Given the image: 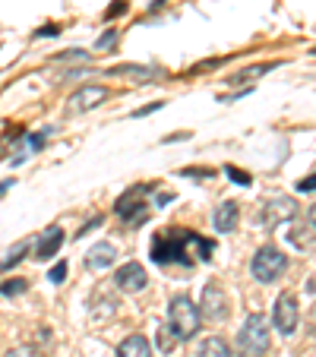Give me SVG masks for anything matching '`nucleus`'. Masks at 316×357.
I'll return each mask as SVG.
<instances>
[{
  "label": "nucleus",
  "mask_w": 316,
  "mask_h": 357,
  "mask_svg": "<svg viewBox=\"0 0 316 357\" xmlns=\"http://www.w3.org/2000/svg\"><path fill=\"white\" fill-rule=\"evenodd\" d=\"M174 342H181V338H177V335H174V332H171V329H168V326H162V332H158V348H162V351H165V354H168V351H171V348H174Z\"/></svg>",
  "instance_id": "20"
},
{
  "label": "nucleus",
  "mask_w": 316,
  "mask_h": 357,
  "mask_svg": "<svg viewBox=\"0 0 316 357\" xmlns=\"http://www.w3.org/2000/svg\"><path fill=\"white\" fill-rule=\"evenodd\" d=\"M225 171L231 174V181H234V183H243V187H250V174H247V171H237V168H231V165Z\"/></svg>",
  "instance_id": "23"
},
{
  "label": "nucleus",
  "mask_w": 316,
  "mask_h": 357,
  "mask_svg": "<svg viewBox=\"0 0 316 357\" xmlns=\"http://www.w3.org/2000/svg\"><path fill=\"white\" fill-rule=\"evenodd\" d=\"M29 247H32V241H20L13 250H10V257L3 259V263H0V269H3V272H7V269H13V266L20 263V259H22V253H26Z\"/></svg>",
  "instance_id": "17"
},
{
  "label": "nucleus",
  "mask_w": 316,
  "mask_h": 357,
  "mask_svg": "<svg viewBox=\"0 0 316 357\" xmlns=\"http://www.w3.org/2000/svg\"><path fill=\"white\" fill-rule=\"evenodd\" d=\"M250 269H253V278L262 284H272L282 278V272L288 269V257H285L278 247H259L256 250L253 263H250Z\"/></svg>",
  "instance_id": "4"
},
{
  "label": "nucleus",
  "mask_w": 316,
  "mask_h": 357,
  "mask_svg": "<svg viewBox=\"0 0 316 357\" xmlns=\"http://www.w3.org/2000/svg\"><path fill=\"white\" fill-rule=\"evenodd\" d=\"M200 313H202V319H209V323H222V319H228V294H225L222 284L212 282V284L202 288Z\"/></svg>",
  "instance_id": "7"
},
{
  "label": "nucleus",
  "mask_w": 316,
  "mask_h": 357,
  "mask_svg": "<svg viewBox=\"0 0 316 357\" xmlns=\"http://www.w3.org/2000/svg\"><path fill=\"white\" fill-rule=\"evenodd\" d=\"M10 187H13V177H10V181H3V183H0V196L7 193V190H10Z\"/></svg>",
  "instance_id": "28"
},
{
  "label": "nucleus",
  "mask_w": 316,
  "mask_h": 357,
  "mask_svg": "<svg viewBox=\"0 0 316 357\" xmlns=\"http://www.w3.org/2000/svg\"><path fill=\"white\" fill-rule=\"evenodd\" d=\"M108 95H111L108 86H82L80 92H73V98H70V111H73V114H80V111L98 108Z\"/></svg>",
  "instance_id": "9"
},
{
  "label": "nucleus",
  "mask_w": 316,
  "mask_h": 357,
  "mask_svg": "<svg viewBox=\"0 0 316 357\" xmlns=\"http://www.w3.org/2000/svg\"><path fill=\"white\" fill-rule=\"evenodd\" d=\"M3 357H41V351L35 344H20V348H10Z\"/></svg>",
  "instance_id": "21"
},
{
  "label": "nucleus",
  "mask_w": 316,
  "mask_h": 357,
  "mask_svg": "<svg viewBox=\"0 0 316 357\" xmlns=\"http://www.w3.org/2000/svg\"><path fill=\"white\" fill-rule=\"evenodd\" d=\"M114 38H117V32H114V29H111V32H105V35H101V38H98V47H108Z\"/></svg>",
  "instance_id": "26"
},
{
  "label": "nucleus",
  "mask_w": 316,
  "mask_h": 357,
  "mask_svg": "<svg viewBox=\"0 0 316 357\" xmlns=\"http://www.w3.org/2000/svg\"><path fill=\"white\" fill-rule=\"evenodd\" d=\"M310 222H313V228H316V202H313V209H310Z\"/></svg>",
  "instance_id": "29"
},
{
  "label": "nucleus",
  "mask_w": 316,
  "mask_h": 357,
  "mask_svg": "<svg viewBox=\"0 0 316 357\" xmlns=\"http://www.w3.org/2000/svg\"><path fill=\"white\" fill-rule=\"evenodd\" d=\"M123 10H127V3H114V7H111V10H108V16H121V13H123Z\"/></svg>",
  "instance_id": "27"
},
{
  "label": "nucleus",
  "mask_w": 316,
  "mask_h": 357,
  "mask_svg": "<svg viewBox=\"0 0 316 357\" xmlns=\"http://www.w3.org/2000/svg\"><path fill=\"white\" fill-rule=\"evenodd\" d=\"M117 357H152V344H149L146 335H127L121 344H117Z\"/></svg>",
  "instance_id": "12"
},
{
  "label": "nucleus",
  "mask_w": 316,
  "mask_h": 357,
  "mask_svg": "<svg viewBox=\"0 0 316 357\" xmlns=\"http://www.w3.org/2000/svg\"><path fill=\"white\" fill-rule=\"evenodd\" d=\"M272 67H276V63H256V67H250V70H243V73L231 76V82H250V79H256L259 73H269Z\"/></svg>",
  "instance_id": "19"
},
{
  "label": "nucleus",
  "mask_w": 316,
  "mask_h": 357,
  "mask_svg": "<svg viewBox=\"0 0 316 357\" xmlns=\"http://www.w3.org/2000/svg\"><path fill=\"white\" fill-rule=\"evenodd\" d=\"M114 284L121 291H127V294H140V291L149 284V275L140 263H123L121 269L114 272Z\"/></svg>",
  "instance_id": "8"
},
{
  "label": "nucleus",
  "mask_w": 316,
  "mask_h": 357,
  "mask_svg": "<svg viewBox=\"0 0 316 357\" xmlns=\"http://www.w3.org/2000/svg\"><path fill=\"white\" fill-rule=\"evenodd\" d=\"M41 146H45V136H29V133H22V136H20V142L13 146L16 155L10 158V162H13V165H22L29 155H35V152H38Z\"/></svg>",
  "instance_id": "14"
},
{
  "label": "nucleus",
  "mask_w": 316,
  "mask_h": 357,
  "mask_svg": "<svg viewBox=\"0 0 316 357\" xmlns=\"http://www.w3.org/2000/svg\"><path fill=\"white\" fill-rule=\"evenodd\" d=\"M272 323H276V329L282 332V335H294L297 323H301V307H297V297L291 294V291L278 294L276 310H272Z\"/></svg>",
  "instance_id": "6"
},
{
  "label": "nucleus",
  "mask_w": 316,
  "mask_h": 357,
  "mask_svg": "<svg viewBox=\"0 0 316 357\" xmlns=\"http://www.w3.org/2000/svg\"><path fill=\"white\" fill-rule=\"evenodd\" d=\"M63 247V228H57V225H51V228L45 231V234L38 237V241H35V253L32 257L35 259H41V263H45V259H51L57 253V250Z\"/></svg>",
  "instance_id": "10"
},
{
  "label": "nucleus",
  "mask_w": 316,
  "mask_h": 357,
  "mask_svg": "<svg viewBox=\"0 0 316 357\" xmlns=\"http://www.w3.org/2000/svg\"><path fill=\"white\" fill-rule=\"evenodd\" d=\"M162 105H165V101H155V105H146V108L133 111V114H130V117H146V114H152V111H158V108H162Z\"/></svg>",
  "instance_id": "24"
},
{
  "label": "nucleus",
  "mask_w": 316,
  "mask_h": 357,
  "mask_svg": "<svg viewBox=\"0 0 316 357\" xmlns=\"http://www.w3.org/2000/svg\"><path fill=\"white\" fill-rule=\"evenodd\" d=\"M200 323H202L200 303H193L187 294H177L168 307V329L183 342V338H193L200 332Z\"/></svg>",
  "instance_id": "3"
},
{
  "label": "nucleus",
  "mask_w": 316,
  "mask_h": 357,
  "mask_svg": "<svg viewBox=\"0 0 316 357\" xmlns=\"http://www.w3.org/2000/svg\"><path fill=\"white\" fill-rule=\"evenodd\" d=\"M47 278H51V282H54V284H61L63 278H67V259H63V263H57L54 269L47 272Z\"/></svg>",
  "instance_id": "22"
},
{
  "label": "nucleus",
  "mask_w": 316,
  "mask_h": 357,
  "mask_svg": "<svg viewBox=\"0 0 316 357\" xmlns=\"http://www.w3.org/2000/svg\"><path fill=\"white\" fill-rule=\"evenodd\" d=\"M313 187H316V174H310L307 181H301V183H297V190H303V193H310V190H313Z\"/></svg>",
  "instance_id": "25"
},
{
  "label": "nucleus",
  "mask_w": 316,
  "mask_h": 357,
  "mask_svg": "<svg viewBox=\"0 0 316 357\" xmlns=\"http://www.w3.org/2000/svg\"><path fill=\"white\" fill-rule=\"evenodd\" d=\"M152 259L158 266H168V263L193 266L196 259H200V263H209V259H212V241L193 234V231L171 228L152 241Z\"/></svg>",
  "instance_id": "1"
},
{
  "label": "nucleus",
  "mask_w": 316,
  "mask_h": 357,
  "mask_svg": "<svg viewBox=\"0 0 316 357\" xmlns=\"http://www.w3.org/2000/svg\"><path fill=\"white\" fill-rule=\"evenodd\" d=\"M212 225H216L218 234H228V231H234V225H237V202L234 199L218 202L216 212H212Z\"/></svg>",
  "instance_id": "11"
},
{
  "label": "nucleus",
  "mask_w": 316,
  "mask_h": 357,
  "mask_svg": "<svg viewBox=\"0 0 316 357\" xmlns=\"http://www.w3.org/2000/svg\"><path fill=\"white\" fill-rule=\"evenodd\" d=\"M114 257H117L114 243H95L86 253V266L89 269H108V266H114Z\"/></svg>",
  "instance_id": "13"
},
{
  "label": "nucleus",
  "mask_w": 316,
  "mask_h": 357,
  "mask_svg": "<svg viewBox=\"0 0 316 357\" xmlns=\"http://www.w3.org/2000/svg\"><path fill=\"white\" fill-rule=\"evenodd\" d=\"M149 190H152V187H133L130 193H123L121 199H117V206H114L117 218H123L127 225L146 222V218H149V209H146V199H142V196H146Z\"/></svg>",
  "instance_id": "5"
},
{
  "label": "nucleus",
  "mask_w": 316,
  "mask_h": 357,
  "mask_svg": "<svg viewBox=\"0 0 316 357\" xmlns=\"http://www.w3.org/2000/svg\"><path fill=\"white\" fill-rule=\"evenodd\" d=\"M294 212H297V206L291 199H276L269 209H262V222H266V225H278L282 218H294Z\"/></svg>",
  "instance_id": "15"
},
{
  "label": "nucleus",
  "mask_w": 316,
  "mask_h": 357,
  "mask_svg": "<svg viewBox=\"0 0 316 357\" xmlns=\"http://www.w3.org/2000/svg\"><path fill=\"white\" fill-rule=\"evenodd\" d=\"M196 357H234V354H231V348H228L225 338L212 335V338H206V342L200 344V354Z\"/></svg>",
  "instance_id": "16"
},
{
  "label": "nucleus",
  "mask_w": 316,
  "mask_h": 357,
  "mask_svg": "<svg viewBox=\"0 0 316 357\" xmlns=\"http://www.w3.org/2000/svg\"><path fill=\"white\" fill-rule=\"evenodd\" d=\"M26 291H29L26 278H10V282L0 284V294H3V297H16V294H26Z\"/></svg>",
  "instance_id": "18"
},
{
  "label": "nucleus",
  "mask_w": 316,
  "mask_h": 357,
  "mask_svg": "<svg viewBox=\"0 0 316 357\" xmlns=\"http://www.w3.org/2000/svg\"><path fill=\"white\" fill-rule=\"evenodd\" d=\"M272 344V329L269 319L262 313H250L243 329L237 332V354L241 357H266Z\"/></svg>",
  "instance_id": "2"
}]
</instances>
